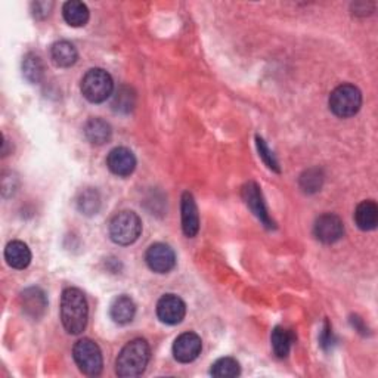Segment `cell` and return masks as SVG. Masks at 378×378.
Masks as SVG:
<instances>
[{
  "label": "cell",
  "instance_id": "1",
  "mask_svg": "<svg viewBox=\"0 0 378 378\" xmlns=\"http://www.w3.org/2000/svg\"><path fill=\"white\" fill-rule=\"evenodd\" d=\"M89 306L82 290L70 287L61 295V321L65 331L77 335L82 334L88 326Z\"/></svg>",
  "mask_w": 378,
  "mask_h": 378
},
{
  "label": "cell",
  "instance_id": "2",
  "mask_svg": "<svg viewBox=\"0 0 378 378\" xmlns=\"http://www.w3.org/2000/svg\"><path fill=\"white\" fill-rule=\"evenodd\" d=\"M151 358V347L144 339L129 342L117 356L115 372L118 377L132 378L145 372Z\"/></svg>",
  "mask_w": 378,
  "mask_h": 378
},
{
  "label": "cell",
  "instance_id": "3",
  "mask_svg": "<svg viewBox=\"0 0 378 378\" xmlns=\"http://www.w3.org/2000/svg\"><path fill=\"white\" fill-rule=\"evenodd\" d=\"M110 237L118 246H130L142 232V220L134 211H120L110 222Z\"/></svg>",
  "mask_w": 378,
  "mask_h": 378
},
{
  "label": "cell",
  "instance_id": "4",
  "mask_svg": "<svg viewBox=\"0 0 378 378\" xmlns=\"http://www.w3.org/2000/svg\"><path fill=\"white\" fill-rule=\"evenodd\" d=\"M83 97L92 104H101L113 94L114 82L113 77L102 69H92L82 78Z\"/></svg>",
  "mask_w": 378,
  "mask_h": 378
},
{
  "label": "cell",
  "instance_id": "5",
  "mask_svg": "<svg viewBox=\"0 0 378 378\" xmlns=\"http://www.w3.org/2000/svg\"><path fill=\"white\" fill-rule=\"evenodd\" d=\"M362 106V93L354 85H340L330 94L331 111L340 118L354 117Z\"/></svg>",
  "mask_w": 378,
  "mask_h": 378
},
{
  "label": "cell",
  "instance_id": "6",
  "mask_svg": "<svg viewBox=\"0 0 378 378\" xmlns=\"http://www.w3.org/2000/svg\"><path fill=\"white\" fill-rule=\"evenodd\" d=\"M73 356L78 370L85 375L97 377L102 372L104 360L99 346L90 339H82L74 344Z\"/></svg>",
  "mask_w": 378,
  "mask_h": 378
},
{
  "label": "cell",
  "instance_id": "7",
  "mask_svg": "<svg viewBox=\"0 0 378 378\" xmlns=\"http://www.w3.org/2000/svg\"><path fill=\"white\" fill-rule=\"evenodd\" d=\"M145 262L155 274H169L176 266V254L173 248L163 242H155L146 250Z\"/></svg>",
  "mask_w": 378,
  "mask_h": 378
},
{
  "label": "cell",
  "instance_id": "8",
  "mask_svg": "<svg viewBox=\"0 0 378 378\" xmlns=\"http://www.w3.org/2000/svg\"><path fill=\"white\" fill-rule=\"evenodd\" d=\"M242 198H244L247 207L253 211V214L260 220V223L267 229H275V222L271 219L267 213L266 202L263 200V194L259 185L255 182H248L242 186Z\"/></svg>",
  "mask_w": 378,
  "mask_h": 378
},
{
  "label": "cell",
  "instance_id": "9",
  "mask_svg": "<svg viewBox=\"0 0 378 378\" xmlns=\"http://www.w3.org/2000/svg\"><path fill=\"white\" fill-rule=\"evenodd\" d=\"M314 234L318 241L323 244H334L344 234V225L339 216L332 213H326L319 216L314 226Z\"/></svg>",
  "mask_w": 378,
  "mask_h": 378
},
{
  "label": "cell",
  "instance_id": "10",
  "mask_svg": "<svg viewBox=\"0 0 378 378\" xmlns=\"http://www.w3.org/2000/svg\"><path fill=\"white\" fill-rule=\"evenodd\" d=\"M186 315V304L176 294H166L157 303V316L167 326L181 323Z\"/></svg>",
  "mask_w": 378,
  "mask_h": 378
},
{
  "label": "cell",
  "instance_id": "11",
  "mask_svg": "<svg viewBox=\"0 0 378 378\" xmlns=\"http://www.w3.org/2000/svg\"><path fill=\"white\" fill-rule=\"evenodd\" d=\"M20 304L24 315L30 319H40L43 318L48 310V297L45 291L38 287L25 288L20 294Z\"/></svg>",
  "mask_w": 378,
  "mask_h": 378
},
{
  "label": "cell",
  "instance_id": "12",
  "mask_svg": "<svg viewBox=\"0 0 378 378\" xmlns=\"http://www.w3.org/2000/svg\"><path fill=\"white\" fill-rule=\"evenodd\" d=\"M106 166L115 176L127 178L136 169V157L125 146H117L106 157Z\"/></svg>",
  "mask_w": 378,
  "mask_h": 378
},
{
  "label": "cell",
  "instance_id": "13",
  "mask_svg": "<svg viewBox=\"0 0 378 378\" xmlns=\"http://www.w3.org/2000/svg\"><path fill=\"white\" fill-rule=\"evenodd\" d=\"M202 349V342L195 332L181 334L173 344V356L178 362L189 363L195 360Z\"/></svg>",
  "mask_w": 378,
  "mask_h": 378
},
{
  "label": "cell",
  "instance_id": "14",
  "mask_svg": "<svg viewBox=\"0 0 378 378\" xmlns=\"http://www.w3.org/2000/svg\"><path fill=\"white\" fill-rule=\"evenodd\" d=\"M182 211V229L188 238H194L200 231V214L197 202L191 192H183L181 201Z\"/></svg>",
  "mask_w": 378,
  "mask_h": 378
},
{
  "label": "cell",
  "instance_id": "15",
  "mask_svg": "<svg viewBox=\"0 0 378 378\" xmlns=\"http://www.w3.org/2000/svg\"><path fill=\"white\" fill-rule=\"evenodd\" d=\"M111 319L118 326H127L136 315V304L129 295H118L110 307Z\"/></svg>",
  "mask_w": 378,
  "mask_h": 378
},
{
  "label": "cell",
  "instance_id": "16",
  "mask_svg": "<svg viewBox=\"0 0 378 378\" xmlns=\"http://www.w3.org/2000/svg\"><path fill=\"white\" fill-rule=\"evenodd\" d=\"M5 259L13 269H25L31 263V251L22 241H12L5 248Z\"/></svg>",
  "mask_w": 378,
  "mask_h": 378
},
{
  "label": "cell",
  "instance_id": "17",
  "mask_svg": "<svg viewBox=\"0 0 378 378\" xmlns=\"http://www.w3.org/2000/svg\"><path fill=\"white\" fill-rule=\"evenodd\" d=\"M50 58L57 66H61V69H69V66L77 62L78 52L73 43L66 42V40H59V42L52 45Z\"/></svg>",
  "mask_w": 378,
  "mask_h": 378
},
{
  "label": "cell",
  "instance_id": "18",
  "mask_svg": "<svg viewBox=\"0 0 378 378\" xmlns=\"http://www.w3.org/2000/svg\"><path fill=\"white\" fill-rule=\"evenodd\" d=\"M85 134L90 144L93 145H104L110 142L113 136V129L110 123H106L102 118H90L85 125Z\"/></svg>",
  "mask_w": 378,
  "mask_h": 378
},
{
  "label": "cell",
  "instance_id": "19",
  "mask_svg": "<svg viewBox=\"0 0 378 378\" xmlns=\"http://www.w3.org/2000/svg\"><path fill=\"white\" fill-rule=\"evenodd\" d=\"M355 222L362 231H372L378 225V207L375 201H362L355 210Z\"/></svg>",
  "mask_w": 378,
  "mask_h": 378
},
{
  "label": "cell",
  "instance_id": "20",
  "mask_svg": "<svg viewBox=\"0 0 378 378\" xmlns=\"http://www.w3.org/2000/svg\"><path fill=\"white\" fill-rule=\"evenodd\" d=\"M62 15L65 22L71 27L86 25L90 17L88 6L83 2H78V0H70V2L64 4Z\"/></svg>",
  "mask_w": 378,
  "mask_h": 378
},
{
  "label": "cell",
  "instance_id": "21",
  "mask_svg": "<svg viewBox=\"0 0 378 378\" xmlns=\"http://www.w3.org/2000/svg\"><path fill=\"white\" fill-rule=\"evenodd\" d=\"M22 74L33 85L42 82L45 76V65L42 58L33 52L27 53L22 59Z\"/></svg>",
  "mask_w": 378,
  "mask_h": 378
},
{
  "label": "cell",
  "instance_id": "22",
  "mask_svg": "<svg viewBox=\"0 0 378 378\" xmlns=\"http://www.w3.org/2000/svg\"><path fill=\"white\" fill-rule=\"evenodd\" d=\"M77 209L82 214L93 216L101 209V195L94 188H86L77 197Z\"/></svg>",
  "mask_w": 378,
  "mask_h": 378
},
{
  "label": "cell",
  "instance_id": "23",
  "mask_svg": "<svg viewBox=\"0 0 378 378\" xmlns=\"http://www.w3.org/2000/svg\"><path fill=\"white\" fill-rule=\"evenodd\" d=\"M271 343H272L274 352L278 358H287L291 350V346L294 343V334L291 330H287L284 327H276L272 331Z\"/></svg>",
  "mask_w": 378,
  "mask_h": 378
},
{
  "label": "cell",
  "instance_id": "24",
  "mask_svg": "<svg viewBox=\"0 0 378 378\" xmlns=\"http://www.w3.org/2000/svg\"><path fill=\"white\" fill-rule=\"evenodd\" d=\"M113 110L120 114H129L136 105V93L129 86H120L113 97Z\"/></svg>",
  "mask_w": 378,
  "mask_h": 378
},
{
  "label": "cell",
  "instance_id": "25",
  "mask_svg": "<svg viewBox=\"0 0 378 378\" xmlns=\"http://www.w3.org/2000/svg\"><path fill=\"white\" fill-rule=\"evenodd\" d=\"M210 374L218 378H234L241 374V367L234 358H220L211 365Z\"/></svg>",
  "mask_w": 378,
  "mask_h": 378
},
{
  "label": "cell",
  "instance_id": "26",
  "mask_svg": "<svg viewBox=\"0 0 378 378\" xmlns=\"http://www.w3.org/2000/svg\"><path fill=\"white\" fill-rule=\"evenodd\" d=\"M323 183V173L321 169H309L300 176V188L306 194L321 191Z\"/></svg>",
  "mask_w": 378,
  "mask_h": 378
},
{
  "label": "cell",
  "instance_id": "27",
  "mask_svg": "<svg viewBox=\"0 0 378 378\" xmlns=\"http://www.w3.org/2000/svg\"><path fill=\"white\" fill-rule=\"evenodd\" d=\"M255 145H258L259 155H260L262 160L265 161V164H266L269 169H271V170L279 173V172H281V167H279L278 160L275 158L274 153H272L271 150H269V146L266 145V142L263 141V138H260V136L255 138Z\"/></svg>",
  "mask_w": 378,
  "mask_h": 378
},
{
  "label": "cell",
  "instance_id": "28",
  "mask_svg": "<svg viewBox=\"0 0 378 378\" xmlns=\"http://www.w3.org/2000/svg\"><path fill=\"white\" fill-rule=\"evenodd\" d=\"M337 343V339H335V335L332 332V328L330 326V322L326 321L323 322V327L321 330V334H319V344L323 350H331Z\"/></svg>",
  "mask_w": 378,
  "mask_h": 378
},
{
  "label": "cell",
  "instance_id": "29",
  "mask_svg": "<svg viewBox=\"0 0 378 378\" xmlns=\"http://www.w3.org/2000/svg\"><path fill=\"white\" fill-rule=\"evenodd\" d=\"M33 15L37 20H45L50 15V10L53 8V2H34L31 5Z\"/></svg>",
  "mask_w": 378,
  "mask_h": 378
},
{
  "label": "cell",
  "instance_id": "30",
  "mask_svg": "<svg viewBox=\"0 0 378 378\" xmlns=\"http://www.w3.org/2000/svg\"><path fill=\"white\" fill-rule=\"evenodd\" d=\"M17 183H18V179L15 176H12V173H5L4 174V178H2V192H4L5 198L8 197V191H9V195H12L13 192L17 191Z\"/></svg>",
  "mask_w": 378,
  "mask_h": 378
},
{
  "label": "cell",
  "instance_id": "31",
  "mask_svg": "<svg viewBox=\"0 0 378 378\" xmlns=\"http://www.w3.org/2000/svg\"><path fill=\"white\" fill-rule=\"evenodd\" d=\"M350 322H352V326H354L356 330H359V332L367 334L365 331H368V330H367L365 326H363V322H362V319H360L359 316H352V319H350Z\"/></svg>",
  "mask_w": 378,
  "mask_h": 378
}]
</instances>
